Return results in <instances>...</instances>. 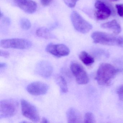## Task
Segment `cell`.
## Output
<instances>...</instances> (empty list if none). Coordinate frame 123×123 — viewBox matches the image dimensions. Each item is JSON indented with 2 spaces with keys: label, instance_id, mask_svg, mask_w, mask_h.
Listing matches in <instances>:
<instances>
[{
  "label": "cell",
  "instance_id": "cell-4",
  "mask_svg": "<svg viewBox=\"0 0 123 123\" xmlns=\"http://www.w3.org/2000/svg\"><path fill=\"white\" fill-rule=\"evenodd\" d=\"M70 19L75 30L80 33H87L92 28V25L76 11H73L72 13Z\"/></svg>",
  "mask_w": 123,
  "mask_h": 123
},
{
  "label": "cell",
  "instance_id": "cell-21",
  "mask_svg": "<svg viewBox=\"0 0 123 123\" xmlns=\"http://www.w3.org/2000/svg\"><path fill=\"white\" fill-rule=\"evenodd\" d=\"M119 98L121 101H123V85L120 86L117 91Z\"/></svg>",
  "mask_w": 123,
  "mask_h": 123
},
{
  "label": "cell",
  "instance_id": "cell-27",
  "mask_svg": "<svg viewBox=\"0 0 123 123\" xmlns=\"http://www.w3.org/2000/svg\"><path fill=\"white\" fill-rule=\"evenodd\" d=\"M111 2H115V1H118V0H109Z\"/></svg>",
  "mask_w": 123,
  "mask_h": 123
},
{
  "label": "cell",
  "instance_id": "cell-23",
  "mask_svg": "<svg viewBox=\"0 0 123 123\" xmlns=\"http://www.w3.org/2000/svg\"><path fill=\"white\" fill-rule=\"evenodd\" d=\"M53 0H41V3L43 6H47L50 5Z\"/></svg>",
  "mask_w": 123,
  "mask_h": 123
},
{
  "label": "cell",
  "instance_id": "cell-3",
  "mask_svg": "<svg viewBox=\"0 0 123 123\" xmlns=\"http://www.w3.org/2000/svg\"><path fill=\"white\" fill-rule=\"evenodd\" d=\"M18 107V103L12 99H6L0 102V118H10L16 114Z\"/></svg>",
  "mask_w": 123,
  "mask_h": 123
},
{
  "label": "cell",
  "instance_id": "cell-11",
  "mask_svg": "<svg viewBox=\"0 0 123 123\" xmlns=\"http://www.w3.org/2000/svg\"><path fill=\"white\" fill-rule=\"evenodd\" d=\"M53 70L51 64L49 62L43 60L37 63L35 68V72L41 77L48 78L51 75Z\"/></svg>",
  "mask_w": 123,
  "mask_h": 123
},
{
  "label": "cell",
  "instance_id": "cell-10",
  "mask_svg": "<svg viewBox=\"0 0 123 123\" xmlns=\"http://www.w3.org/2000/svg\"><path fill=\"white\" fill-rule=\"evenodd\" d=\"M95 6L96 9L95 16L98 20H105L111 16V9L103 2L98 0L96 2Z\"/></svg>",
  "mask_w": 123,
  "mask_h": 123
},
{
  "label": "cell",
  "instance_id": "cell-12",
  "mask_svg": "<svg viewBox=\"0 0 123 123\" xmlns=\"http://www.w3.org/2000/svg\"><path fill=\"white\" fill-rule=\"evenodd\" d=\"M13 1L20 9L27 13L32 14L37 10V4L32 0H13Z\"/></svg>",
  "mask_w": 123,
  "mask_h": 123
},
{
  "label": "cell",
  "instance_id": "cell-7",
  "mask_svg": "<svg viewBox=\"0 0 123 123\" xmlns=\"http://www.w3.org/2000/svg\"><path fill=\"white\" fill-rule=\"evenodd\" d=\"M70 68L78 84L86 85L89 82V78L87 74L80 64L76 62H72Z\"/></svg>",
  "mask_w": 123,
  "mask_h": 123
},
{
  "label": "cell",
  "instance_id": "cell-1",
  "mask_svg": "<svg viewBox=\"0 0 123 123\" xmlns=\"http://www.w3.org/2000/svg\"><path fill=\"white\" fill-rule=\"evenodd\" d=\"M119 72V69L111 64L103 63L97 70L95 79L101 86H108Z\"/></svg>",
  "mask_w": 123,
  "mask_h": 123
},
{
  "label": "cell",
  "instance_id": "cell-5",
  "mask_svg": "<svg viewBox=\"0 0 123 123\" xmlns=\"http://www.w3.org/2000/svg\"><path fill=\"white\" fill-rule=\"evenodd\" d=\"M32 45L31 41L24 39H8L0 42V46L5 49H26L31 47Z\"/></svg>",
  "mask_w": 123,
  "mask_h": 123
},
{
  "label": "cell",
  "instance_id": "cell-15",
  "mask_svg": "<svg viewBox=\"0 0 123 123\" xmlns=\"http://www.w3.org/2000/svg\"><path fill=\"white\" fill-rule=\"evenodd\" d=\"M80 61L86 66H90L95 62L93 57L85 51L81 52L79 56Z\"/></svg>",
  "mask_w": 123,
  "mask_h": 123
},
{
  "label": "cell",
  "instance_id": "cell-13",
  "mask_svg": "<svg viewBox=\"0 0 123 123\" xmlns=\"http://www.w3.org/2000/svg\"><path fill=\"white\" fill-rule=\"evenodd\" d=\"M68 122L69 123H81L82 116L79 111L74 108H70L67 112Z\"/></svg>",
  "mask_w": 123,
  "mask_h": 123
},
{
  "label": "cell",
  "instance_id": "cell-14",
  "mask_svg": "<svg viewBox=\"0 0 123 123\" xmlns=\"http://www.w3.org/2000/svg\"><path fill=\"white\" fill-rule=\"evenodd\" d=\"M101 27L103 29L111 30L114 34L116 35H118L121 31V26L116 20L102 24Z\"/></svg>",
  "mask_w": 123,
  "mask_h": 123
},
{
  "label": "cell",
  "instance_id": "cell-19",
  "mask_svg": "<svg viewBox=\"0 0 123 123\" xmlns=\"http://www.w3.org/2000/svg\"><path fill=\"white\" fill-rule=\"evenodd\" d=\"M84 122L86 123H95L96 122L95 116L92 113L87 112L85 114Z\"/></svg>",
  "mask_w": 123,
  "mask_h": 123
},
{
  "label": "cell",
  "instance_id": "cell-9",
  "mask_svg": "<svg viewBox=\"0 0 123 123\" xmlns=\"http://www.w3.org/2000/svg\"><path fill=\"white\" fill-rule=\"evenodd\" d=\"M49 86L43 82L37 81L28 85L27 91L30 94L34 96H40L47 93L49 90Z\"/></svg>",
  "mask_w": 123,
  "mask_h": 123
},
{
  "label": "cell",
  "instance_id": "cell-16",
  "mask_svg": "<svg viewBox=\"0 0 123 123\" xmlns=\"http://www.w3.org/2000/svg\"><path fill=\"white\" fill-rule=\"evenodd\" d=\"M55 79L61 92L63 93H67L68 91V87L65 78L62 75H58L55 77Z\"/></svg>",
  "mask_w": 123,
  "mask_h": 123
},
{
  "label": "cell",
  "instance_id": "cell-8",
  "mask_svg": "<svg viewBox=\"0 0 123 123\" xmlns=\"http://www.w3.org/2000/svg\"><path fill=\"white\" fill-rule=\"evenodd\" d=\"M46 50L48 53L57 57L68 56L70 52L67 46L62 44H49L47 46Z\"/></svg>",
  "mask_w": 123,
  "mask_h": 123
},
{
  "label": "cell",
  "instance_id": "cell-18",
  "mask_svg": "<svg viewBox=\"0 0 123 123\" xmlns=\"http://www.w3.org/2000/svg\"><path fill=\"white\" fill-rule=\"evenodd\" d=\"M21 28L24 30H28L30 29L31 27V24L30 21L27 18H21L20 21Z\"/></svg>",
  "mask_w": 123,
  "mask_h": 123
},
{
  "label": "cell",
  "instance_id": "cell-6",
  "mask_svg": "<svg viewBox=\"0 0 123 123\" xmlns=\"http://www.w3.org/2000/svg\"><path fill=\"white\" fill-rule=\"evenodd\" d=\"M21 105L23 116L33 122L39 121V114L34 105L24 99H21Z\"/></svg>",
  "mask_w": 123,
  "mask_h": 123
},
{
  "label": "cell",
  "instance_id": "cell-25",
  "mask_svg": "<svg viewBox=\"0 0 123 123\" xmlns=\"http://www.w3.org/2000/svg\"><path fill=\"white\" fill-rule=\"evenodd\" d=\"M42 123H49V121L47 119L45 118H43L42 120Z\"/></svg>",
  "mask_w": 123,
  "mask_h": 123
},
{
  "label": "cell",
  "instance_id": "cell-22",
  "mask_svg": "<svg viewBox=\"0 0 123 123\" xmlns=\"http://www.w3.org/2000/svg\"><path fill=\"white\" fill-rule=\"evenodd\" d=\"M116 7L117 9L119 15L121 17H123V4L116 5Z\"/></svg>",
  "mask_w": 123,
  "mask_h": 123
},
{
  "label": "cell",
  "instance_id": "cell-24",
  "mask_svg": "<svg viewBox=\"0 0 123 123\" xmlns=\"http://www.w3.org/2000/svg\"><path fill=\"white\" fill-rule=\"evenodd\" d=\"M0 56L5 58H7L10 56V54L7 52L1 50L0 52Z\"/></svg>",
  "mask_w": 123,
  "mask_h": 123
},
{
  "label": "cell",
  "instance_id": "cell-2",
  "mask_svg": "<svg viewBox=\"0 0 123 123\" xmlns=\"http://www.w3.org/2000/svg\"><path fill=\"white\" fill-rule=\"evenodd\" d=\"M115 34L101 31H95L91 34V38L95 43L108 46L123 47V37H117Z\"/></svg>",
  "mask_w": 123,
  "mask_h": 123
},
{
  "label": "cell",
  "instance_id": "cell-26",
  "mask_svg": "<svg viewBox=\"0 0 123 123\" xmlns=\"http://www.w3.org/2000/svg\"><path fill=\"white\" fill-rule=\"evenodd\" d=\"M6 66V64L5 63H0V69L4 68Z\"/></svg>",
  "mask_w": 123,
  "mask_h": 123
},
{
  "label": "cell",
  "instance_id": "cell-20",
  "mask_svg": "<svg viewBox=\"0 0 123 123\" xmlns=\"http://www.w3.org/2000/svg\"><path fill=\"white\" fill-rule=\"evenodd\" d=\"M79 0H63L64 2L70 8H74L75 7L76 3Z\"/></svg>",
  "mask_w": 123,
  "mask_h": 123
},
{
  "label": "cell",
  "instance_id": "cell-17",
  "mask_svg": "<svg viewBox=\"0 0 123 123\" xmlns=\"http://www.w3.org/2000/svg\"><path fill=\"white\" fill-rule=\"evenodd\" d=\"M36 34L39 37L46 39L55 38L54 36L51 33L49 29L43 27L38 29L37 30Z\"/></svg>",
  "mask_w": 123,
  "mask_h": 123
}]
</instances>
